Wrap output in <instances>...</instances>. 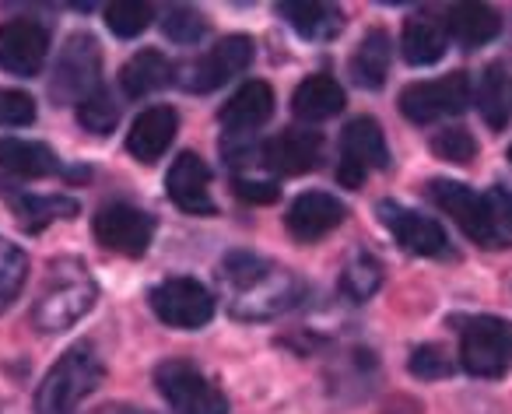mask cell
Here are the masks:
<instances>
[{
    "label": "cell",
    "mask_w": 512,
    "mask_h": 414,
    "mask_svg": "<svg viewBox=\"0 0 512 414\" xmlns=\"http://www.w3.org/2000/svg\"><path fill=\"white\" fill-rule=\"evenodd\" d=\"M221 281L232 288V313L239 320H271L302 299V281L285 267H271L253 253H228Z\"/></svg>",
    "instance_id": "1"
},
{
    "label": "cell",
    "mask_w": 512,
    "mask_h": 414,
    "mask_svg": "<svg viewBox=\"0 0 512 414\" xmlns=\"http://www.w3.org/2000/svg\"><path fill=\"white\" fill-rule=\"evenodd\" d=\"M95 299H99V288H95L88 267L74 257H60L53 260L43 278L36 306H32V323L43 334H60V330L74 327L85 313H92Z\"/></svg>",
    "instance_id": "2"
},
{
    "label": "cell",
    "mask_w": 512,
    "mask_h": 414,
    "mask_svg": "<svg viewBox=\"0 0 512 414\" xmlns=\"http://www.w3.org/2000/svg\"><path fill=\"white\" fill-rule=\"evenodd\" d=\"M106 379V365L92 344H74L57 365L46 372L36 393V414H78V404L95 393Z\"/></svg>",
    "instance_id": "3"
},
{
    "label": "cell",
    "mask_w": 512,
    "mask_h": 414,
    "mask_svg": "<svg viewBox=\"0 0 512 414\" xmlns=\"http://www.w3.org/2000/svg\"><path fill=\"white\" fill-rule=\"evenodd\" d=\"M460 362L470 376L498 379L512 369V323L498 316H474L460 334Z\"/></svg>",
    "instance_id": "4"
},
{
    "label": "cell",
    "mask_w": 512,
    "mask_h": 414,
    "mask_svg": "<svg viewBox=\"0 0 512 414\" xmlns=\"http://www.w3.org/2000/svg\"><path fill=\"white\" fill-rule=\"evenodd\" d=\"M158 393L169 400L172 414H228V400L204 372L183 358H169L155 369Z\"/></svg>",
    "instance_id": "5"
},
{
    "label": "cell",
    "mask_w": 512,
    "mask_h": 414,
    "mask_svg": "<svg viewBox=\"0 0 512 414\" xmlns=\"http://www.w3.org/2000/svg\"><path fill=\"white\" fill-rule=\"evenodd\" d=\"M99 74H102V53L92 36H71L64 43L53 67L50 95L57 106H81L88 95L99 92Z\"/></svg>",
    "instance_id": "6"
},
{
    "label": "cell",
    "mask_w": 512,
    "mask_h": 414,
    "mask_svg": "<svg viewBox=\"0 0 512 414\" xmlns=\"http://www.w3.org/2000/svg\"><path fill=\"white\" fill-rule=\"evenodd\" d=\"M390 165V148H386V134L372 116H358L344 127L341 134V162H337V183L358 190L372 169H386Z\"/></svg>",
    "instance_id": "7"
},
{
    "label": "cell",
    "mask_w": 512,
    "mask_h": 414,
    "mask_svg": "<svg viewBox=\"0 0 512 414\" xmlns=\"http://www.w3.org/2000/svg\"><path fill=\"white\" fill-rule=\"evenodd\" d=\"M470 78L467 71H456L439 81H418L400 92V113L411 123H435L446 116H460L470 106Z\"/></svg>",
    "instance_id": "8"
},
{
    "label": "cell",
    "mask_w": 512,
    "mask_h": 414,
    "mask_svg": "<svg viewBox=\"0 0 512 414\" xmlns=\"http://www.w3.org/2000/svg\"><path fill=\"white\" fill-rule=\"evenodd\" d=\"M151 309L162 323L176 330H197L214 316V299L197 278H169L151 288Z\"/></svg>",
    "instance_id": "9"
},
{
    "label": "cell",
    "mask_w": 512,
    "mask_h": 414,
    "mask_svg": "<svg viewBox=\"0 0 512 414\" xmlns=\"http://www.w3.org/2000/svg\"><path fill=\"white\" fill-rule=\"evenodd\" d=\"M95 239L123 257H144L155 236V218L134 204H106L95 215Z\"/></svg>",
    "instance_id": "10"
},
{
    "label": "cell",
    "mask_w": 512,
    "mask_h": 414,
    "mask_svg": "<svg viewBox=\"0 0 512 414\" xmlns=\"http://www.w3.org/2000/svg\"><path fill=\"white\" fill-rule=\"evenodd\" d=\"M50 53V32L32 18H11L0 25V67L18 78H32L43 71Z\"/></svg>",
    "instance_id": "11"
},
{
    "label": "cell",
    "mask_w": 512,
    "mask_h": 414,
    "mask_svg": "<svg viewBox=\"0 0 512 414\" xmlns=\"http://www.w3.org/2000/svg\"><path fill=\"white\" fill-rule=\"evenodd\" d=\"M253 53L256 50H253V39L249 36L221 39L218 46H211L204 57L193 60V64L186 67L183 85L190 88V92H214V88H221L228 78L246 71V67L253 64Z\"/></svg>",
    "instance_id": "12"
},
{
    "label": "cell",
    "mask_w": 512,
    "mask_h": 414,
    "mask_svg": "<svg viewBox=\"0 0 512 414\" xmlns=\"http://www.w3.org/2000/svg\"><path fill=\"white\" fill-rule=\"evenodd\" d=\"M428 197H432V204L439 207V211H446V215L460 225L463 236L481 246H491L488 207H484L481 193H474L467 183H456V179H432V183H428Z\"/></svg>",
    "instance_id": "13"
},
{
    "label": "cell",
    "mask_w": 512,
    "mask_h": 414,
    "mask_svg": "<svg viewBox=\"0 0 512 414\" xmlns=\"http://www.w3.org/2000/svg\"><path fill=\"white\" fill-rule=\"evenodd\" d=\"M165 193L172 197V204L186 215H214L211 200V169L200 155L183 151L172 162L169 176H165Z\"/></svg>",
    "instance_id": "14"
},
{
    "label": "cell",
    "mask_w": 512,
    "mask_h": 414,
    "mask_svg": "<svg viewBox=\"0 0 512 414\" xmlns=\"http://www.w3.org/2000/svg\"><path fill=\"white\" fill-rule=\"evenodd\" d=\"M379 222L393 232L400 246L407 253H418V257H435V253L446 250V232L435 218H425L418 211L404 204H393V200H383L379 204Z\"/></svg>",
    "instance_id": "15"
},
{
    "label": "cell",
    "mask_w": 512,
    "mask_h": 414,
    "mask_svg": "<svg viewBox=\"0 0 512 414\" xmlns=\"http://www.w3.org/2000/svg\"><path fill=\"white\" fill-rule=\"evenodd\" d=\"M344 215H348V207L337 197H330V193H323V190H309L292 200L285 225L299 243H316V239L330 236V232L344 222Z\"/></svg>",
    "instance_id": "16"
},
{
    "label": "cell",
    "mask_w": 512,
    "mask_h": 414,
    "mask_svg": "<svg viewBox=\"0 0 512 414\" xmlns=\"http://www.w3.org/2000/svg\"><path fill=\"white\" fill-rule=\"evenodd\" d=\"M323 158V137L320 130L292 127L281 130L274 141L264 144V162L267 169L281 172V176H302V172L316 169Z\"/></svg>",
    "instance_id": "17"
},
{
    "label": "cell",
    "mask_w": 512,
    "mask_h": 414,
    "mask_svg": "<svg viewBox=\"0 0 512 414\" xmlns=\"http://www.w3.org/2000/svg\"><path fill=\"white\" fill-rule=\"evenodd\" d=\"M176 130H179V116L172 106H151L144 109L141 116L134 120L127 134V151L137 158V162L151 165L169 151V144L176 141Z\"/></svg>",
    "instance_id": "18"
},
{
    "label": "cell",
    "mask_w": 512,
    "mask_h": 414,
    "mask_svg": "<svg viewBox=\"0 0 512 414\" xmlns=\"http://www.w3.org/2000/svg\"><path fill=\"white\" fill-rule=\"evenodd\" d=\"M271 116H274V88L267 85V81H249V85H242L239 92L225 102V109H221V127L232 137H242V134H249V130L264 127Z\"/></svg>",
    "instance_id": "19"
},
{
    "label": "cell",
    "mask_w": 512,
    "mask_h": 414,
    "mask_svg": "<svg viewBox=\"0 0 512 414\" xmlns=\"http://www.w3.org/2000/svg\"><path fill=\"white\" fill-rule=\"evenodd\" d=\"M400 50H404L407 64H414V67H428L446 57L449 32H446V25H442V18H435V15L407 18L404 36H400Z\"/></svg>",
    "instance_id": "20"
},
{
    "label": "cell",
    "mask_w": 512,
    "mask_h": 414,
    "mask_svg": "<svg viewBox=\"0 0 512 414\" xmlns=\"http://www.w3.org/2000/svg\"><path fill=\"white\" fill-rule=\"evenodd\" d=\"M278 15L299 32L302 39H334L344 29V15L334 4H320V0H285L278 4Z\"/></svg>",
    "instance_id": "21"
},
{
    "label": "cell",
    "mask_w": 512,
    "mask_h": 414,
    "mask_svg": "<svg viewBox=\"0 0 512 414\" xmlns=\"http://www.w3.org/2000/svg\"><path fill=\"white\" fill-rule=\"evenodd\" d=\"M449 39L463 46V50H474V46H484L502 32V18L488 8V4H453L449 15L442 18Z\"/></svg>",
    "instance_id": "22"
},
{
    "label": "cell",
    "mask_w": 512,
    "mask_h": 414,
    "mask_svg": "<svg viewBox=\"0 0 512 414\" xmlns=\"http://www.w3.org/2000/svg\"><path fill=\"white\" fill-rule=\"evenodd\" d=\"M292 109L299 120L306 123H320V120H330L344 109V88L337 85L330 74H313L306 78L292 95Z\"/></svg>",
    "instance_id": "23"
},
{
    "label": "cell",
    "mask_w": 512,
    "mask_h": 414,
    "mask_svg": "<svg viewBox=\"0 0 512 414\" xmlns=\"http://www.w3.org/2000/svg\"><path fill=\"white\" fill-rule=\"evenodd\" d=\"M0 169L22 179H46L60 169V162L46 144L25 141V137H4L0 141Z\"/></svg>",
    "instance_id": "24"
},
{
    "label": "cell",
    "mask_w": 512,
    "mask_h": 414,
    "mask_svg": "<svg viewBox=\"0 0 512 414\" xmlns=\"http://www.w3.org/2000/svg\"><path fill=\"white\" fill-rule=\"evenodd\" d=\"M169 81H172V64L158 50H141L120 71V85L130 99H144V95L165 88Z\"/></svg>",
    "instance_id": "25"
},
{
    "label": "cell",
    "mask_w": 512,
    "mask_h": 414,
    "mask_svg": "<svg viewBox=\"0 0 512 414\" xmlns=\"http://www.w3.org/2000/svg\"><path fill=\"white\" fill-rule=\"evenodd\" d=\"M390 57H393V43L383 29L369 32V36L358 43L355 57H351V78L362 88H383L386 74H390Z\"/></svg>",
    "instance_id": "26"
},
{
    "label": "cell",
    "mask_w": 512,
    "mask_h": 414,
    "mask_svg": "<svg viewBox=\"0 0 512 414\" xmlns=\"http://www.w3.org/2000/svg\"><path fill=\"white\" fill-rule=\"evenodd\" d=\"M477 109L491 127H505L509 120V74L502 67H488L477 81Z\"/></svg>",
    "instance_id": "27"
},
{
    "label": "cell",
    "mask_w": 512,
    "mask_h": 414,
    "mask_svg": "<svg viewBox=\"0 0 512 414\" xmlns=\"http://www.w3.org/2000/svg\"><path fill=\"white\" fill-rule=\"evenodd\" d=\"M383 281V267L372 253H355V257L344 264V274H341V292L348 295L351 302H365L372 292L379 288Z\"/></svg>",
    "instance_id": "28"
},
{
    "label": "cell",
    "mask_w": 512,
    "mask_h": 414,
    "mask_svg": "<svg viewBox=\"0 0 512 414\" xmlns=\"http://www.w3.org/2000/svg\"><path fill=\"white\" fill-rule=\"evenodd\" d=\"M25 278H29V257H25V250L0 236V309H8L18 299Z\"/></svg>",
    "instance_id": "29"
},
{
    "label": "cell",
    "mask_w": 512,
    "mask_h": 414,
    "mask_svg": "<svg viewBox=\"0 0 512 414\" xmlns=\"http://www.w3.org/2000/svg\"><path fill=\"white\" fill-rule=\"evenodd\" d=\"M18 215H22L25 229H43L53 218H74L78 215V200L71 197H36V193H25L15 200Z\"/></svg>",
    "instance_id": "30"
},
{
    "label": "cell",
    "mask_w": 512,
    "mask_h": 414,
    "mask_svg": "<svg viewBox=\"0 0 512 414\" xmlns=\"http://www.w3.org/2000/svg\"><path fill=\"white\" fill-rule=\"evenodd\" d=\"M151 18H155V11H151V4H141V0H116V4L106 8L109 32L120 39L141 36V32L151 25Z\"/></svg>",
    "instance_id": "31"
},
{
    "label": "cell",
    "mask_w": 512,
    "mask_h": 414,
    "mask_svg": "<svg viewBox=\"0 0 512 414\" xmlns=\"http://www.w3.org/2000/svg\"><path fill=\"white\" fill-rule=\"evenodd\" d=\"M78 123L92 134H109L120 123V106L113 102V95L106 88H99L95 95H88L78 106Z\"/></svg>",
    "instance_id": "32"
},
{
    "label": "cell",
    "mask_w": 512,
    "mask_h": 414,
    "mask_svg": "<svg viewBox=\"0 0 512 414\" xmlns=\"http://www.w3.org/2000/svg\"><path fill=\"white\" fill-rule=\"evenodd\" d=\"M162 32L172 39V43L193 46L207 32V25H204V15H200V11L186 8V4H172L162 18Z\"/></svg>",
    "instance_id": "33"
},
{
    "label": "cell",
    "mask_w": 512,
    "mask_h": 414,
    "mask_svg": "<svg viewBox=\"0 0 512 414\" xmlns=\"http://www.w3.org/2000/svg\"><path fill=\"white\" fill-rule=\"evenodd\" d=\"M484 207H488L491 246H512V193L495 186L484 193Z\"/></svg>",
    "instance_id": "34"
},
{
    "label": "cell",
    "mask_w": 512,
    "mask_h": 414,
    "mask_svg": "<svg viewBox=\"0 0 512 414\" xmlns=\"http://www.w3.org/2000/svg\"><path fill=\"white\" fill-rule=\"evenodd\" d=\"M432 151L435 158L442 162H453V165H467L470 158L477 155V141L470 137V130L463 127H446L432 137Z\"/></svg>",
    "instance_id": "35"
},
{
    "label": "cell",
    "mask_w": 512,
    "mask_h": 414,
    "mask_svg": "<svg viewBox=\"0 0 512 414\" xmlns=\"http://www.w3.org/2000/svg\"><path fill=\"white\" fill-rule=\"evenodd\" d=\"M407 369L421 379H446L449 372H453V358H449L446 348H439V344H421V348L411 351Z\"/></svg>",
    "instance_id": "36"
},
{
    "label": "cell",
    "mask_w": 512,
    "mask_h": 414,
    "mask_svg": "<svg viewBox=\"0 0 512 414\" xmlns=\"http://www.w3.org/2000/svg\"><path fill=\"white\" fill-rule=\"evenodd\" d=\"M36 120V99L18 88H0V123L8 127H29Z\"/></svg>",
    "instance_id": "37"
},
{
    "label": "cell",
    "mask_w": 512,
    "mask_h": 414,
    "mask_svg": "<svg viewBox=\"0 0 512 414\" xmlns=\"http://www.w3.org/2000/svg\"><path fill=\"white\" fill-rule=\"evenodd\" d=\"M235 193L249 204H274L281 193V186H274L271 179H246V176H235Z\"/></svg>",
    "instance_id": "38"
},
{
    "label": "cell",
    "mask_w": 512,
    "mask_h": 414,
    "mask_svg": "<svg viewBox=\"0 0 512 414\" xmlns=\"http://www.w3.org/2000/svg\"><path fill=\"white\" fill-rule=\"evenodd\" d=\"M95 414H151V411H141V407H130V404H106Z\"/></svg>",
    "instance_id": "39"
},
{
    "label": "cell",
    "mask_w": 512,
    "mask_h": 414,
    "mask_svg": "<svg viewBox=\"0 0 512 414\" xmlns=\"http://www.w3.org/2000/svg\"><path fill=\"white\" fill-rule=\"evenodd\" d=\"M509 158H512V151H509Z\"/></svg>",
    "instance_id": "40"
}]
</instances>
